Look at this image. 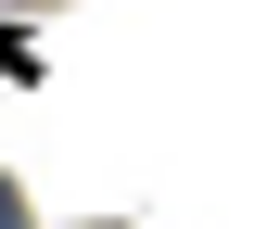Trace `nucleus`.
Here are the masks:
<instances>
[]
</instances>
